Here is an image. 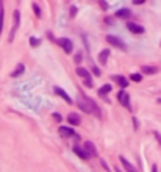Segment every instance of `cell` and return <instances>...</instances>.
I'll return each mask as SVG.
<instances>
[{"mask_svg": "<svg viewBox=\"0 0 161 172\" xmlns=\"http://www.w3.org/2000/svg\"><path fill=\"white\" fill-rule=\"evenodd\" d=\"M19 25H20V13H19V9H14V13H13V27H11L9 38H8L9 42H13V39H14V35L19 28Z\"/></svg>", "mask_w": 161, "mask_h": 172, "instance_id": "cell-1", "label": "cell"}, {"mask_svg": "<svg viewBox=\"0 0 161 172\" xmlns=\"http://www.w3.org/2000/svg\"><path fill=\"white\" fill-rule=\"evenodd\" d=\"M106 42L108 44H111V46H114L116 49H120V50H127V46H125V42L120 39L119 36H114V35H108L106 36Z\"/></svg>", "mask_w": 161, "mask_h": 172, "instance_id": "cell-2", "label": "cell"}, {"mask_svg": "<svg viewBox=\"0 0 161 172\" xmlns=\"http://www.w3.org/2000/svg\"><path fill=\"white\" fill-rule=\"evenodd\" d=\"M57 44H58L61 49H64L66 53H72L74 44H72V41H71L69 38H60V39H57Z\"/></svg>", "mask_w": 161, "mask_h": 172, "instance_id": "cell-3", "label": "cell"}, {"mask_svg": "<svg viewBox=\"0 0 161 172\" xmlns=\"http://www.w3.org/2000/svg\"><path fill=\"white\" fill-rule=\"evenodd\" d=\"M125 25H127V30H128L130 33H133V35H142V33L145 31L144 27H141L139 24H135V22H127Z\"/></svg>", "mask_w": 161, "mask_h": 172, "instance_id": "cell-4", "label": "cell"}, {"mask_svg": "<svg viewBox=\"0 0 161 172\" xmlns=\"http://www.w3.org/2000/svg\"><path fill=\"white\" fill-rule=\"evenodd\" d=\"M117 99H119L120 105H124V107H125L127 110H131V107H130V96L127 94V92H125L124 89H122V91H119Z\"/></svg>", "mask_w": 161, "mask_h": 172, "instance_id": "cell-5", "label": "cell"}, {"mask_svg": "<svg viewBox=\"0 0 161 172\" xmlns=\"http://www.w3.org/2000/svg\"><path fill=\"white\" fill-rule=\"evenodd\" d=\"M53 91H55V94H57V96H60L61 99H64V100H66V103H69V105H72V103H74V102H72V99H71V96H69L64 89H61L60 86H55V88H53Z\"/></svg>", "mask_w": 161, "mask_h": 172, "instance_id": "cell-6", "label": "cell"}, {"mask_svg": "<svg viewBox=\"0 0 161 172\" xmlns=\"http://www.w3.org/2000/svg\"><path fill=\"white\" fill-rule=\"evenodd\" d=\"M58 133H60L61 136H64V138H74V136H78V135H75V130L71 128V127H60V128H58Z\"/></svg>", "mask_w": 161, "mask_h": 172, "instance_id": "cell-7", "label": "cell"}, {"mask_svg": "<svg viewBox=\"0 0 161 172\" xmlns=\"http://www.w3.org/2000/svg\"><path fill=\"white\" fill-rule=\"evenodd\" d=\"M74 153H75L77 156H80L82 160H88V158L91 156V155L88 153V150H86L85 147H80V145H74Z\"/></svg>", "mask_w": 161, "mask_h": 172, "instance_id": "cell-8", "label": "cell"}, {"mask_svg": "<svg viewBox=\"0 0 161 172\" xmlns=\"http://www.w3.org/2000/svg\"><path fill=\"white\" fill-rule=\"evenodd\" d=\"M111 80H113L114 83H117L122 89H125V88L128 86V80H127L125 77H122V75H113V77H111Z\"/></svg>", "mask_w": 161, "mask_h": 172, "instance_id": "cell-9", "label": "cell"}, {"mask_svg": "<svg viewBox=\"0 0 161 172\" xmlns=\"http://www.w3.org/2000/svg\"><path fill=\"white\" fill-rule=\"evenodd\" d=\"M77 107L82 110V111H85V113H92L89 103H88V100H86L85 97H83V100H82V99H77Z\"/></svg>", "mask_w": 161, "mask_h": 172, "instance_id": "cell-10", "label": "cell"}, {"mask_svg": "<svg viewBox=\"0 0 161 172\" xmlns=\"http://www.w3.org/2000/svg\"><path fill=\"white\" fill-rule=\"evenodd\" d=\"M114 16H116L117 19H128V17L131 16V11H130L128 8H120V9H117V11L114 13Z\"/></svg>", "mask_w": 161, "mask_h": 172, "instance_id": "cell-11", "label": "cell"}, {"mask_svg": "<svg viewBox=\"0 0 161 172\" xmlns=\"http://www.w3.org/2000/svg\"><path fill=\"white\" fill-rule=\"evenodd\" d=\"M83 97H85V96H83ZM85 99L88 100V103H89V107H91L92 113H94V114H96L97 117H102V113H100V108L97 107V103H96V102H94L92 99H89V97H85Z\"/></svg>", "mask_w": 161, "mask_h": 172, "instance_id": "cell-12", "label": "cell"}, {"mask_svg": "<svg viewBox=\"0 0 161 172\" xmlns=\"http://www.w3.org/2000/svg\"><path fill=\"white\" fill-rule=\"evenodd\" d=\"M83 147L88 150V153H89L91 156H97V155H99V152H97V149H96V145H94L91 141H86Z\"/></svg>", "mask_w": 161, "mask_h": 172, "instance_id": "cell-13", "label": "cell"}, {"mask_svg": "<svg viewBox=\"0 0 161 172\" xmlns=\"http://www.w3.org/2000/svg\"><path fill=\"white\" fill-rule=\"evenodd\" d=\"M24 72H25V66H24L22 63H19V64L16 66V69L13 71V72H11L9 75H11L13 78H17V77H20V75H22Z\"/></svg>", "mask_w": 161, "mask_h": 172, "instance_id": "cell-14", "label": "cell"}, {"mask_svg": "<svg viewBox=\"0 0 161 172\" xmlns=\"http://www.w3.org/2000/svg\"><path fill=\"white\" fill-rule=\"evenodd\" d=\"M80 122H82V119H80V116H78L77 113H71V114L68 116V124H71V125H78Z\"/></svg>", "mask_w": 161, "mask_h": 172, "instance_id": "cell-15", "label": "cell"}, {"mask_svg": "<svg viewBox=\"0 0 161 172\" xmlns=\"http://www.w3.org/2000/svg\"><path fill=\"white\" fill-rule=\"evenodd\" d=\"M3 25H5V8H3V0H0V35L3 31Z\"/></svg>", "mask_w": 161, "mask_h": 172, "instance_id": "cell-16", "label": "cell"}, {"mask_svg": "<svg viewBox=\"0 0 161 172\" xmlns=\"http://www.w3.org/2000/svg\"><path fill=\"white\" fill-rule=\"evenodd\" d=\"M108 57H110V50L108 49H103L100 53H99V63L103 66V64H106V61H108Z\"/></svg>", "mask_w": 161, "mask_h": 172, "instance_id": "cell-17", "label": "cell"}, {"mask_svg": "<svg viewBox=\"0 0 161 172\" xmlns=\"http://www.w3.org/2000/svg\"><path fill=\"white\" fill-rule=\"evenodd\" d=\"M158 72V68L155 66H142L141 68V74H147V75H153Z\"/></svg>", "mask_w": 161, "mask_h": 172, "instance_id": "cell-18", "label": "cell"}, {"mask_svg": "<svg viewBox=\"0 0 161 172\" xmlns=\"http://www.w3.org/2000/svg\"><path fill=\"white\" fill-rule=\"evenodd\" d=\"M75 74H77L78 77H82L83 80H88V78H91V74H89V71H88V69H85V68H77Z\"/></svg>", "mask_w": 161, "mask_h": 172, "instance_id": "cell-19", "label": "cell"}, {"mask_svg": "<svg viewBox=\"0 0 161 172\" xmlns=\"http://www.w3.org/2000/svg\"><path fill=\"white\" fill-rule=\"evenodd\" d=\"M119 160H120V163H122V166H124L127 170H131V172H133V170H136V167L133 166V164H130V163L127 161V158H125V156H119Z\"/></svg>", "mask_w": 161, "mask_h": 172, "instance_id": "cell-20", "label": "cell"}, {"mask_svg": "<svg viewBox=\"0 0 161 172\" xmlns=\"http://www.w3.org/2000/svg\"><path fill=\"white\" fill-rule=\"evenodd\" d=\"M111 91V85H103L100 89H99V96L100 97H106V94Z\"/></svg>", "mask_w": 161, "mask_h": 172, "instance_id": "cell-21", "label": "cell"}, {"mask_svg": "<svg viewBox=\"0 0 161 172\" xmlns=\"http://www.w3.org/2000/svg\"><path fill=\"white\" fill-rule=\"evenodd\" d=\"M39 44H41V41H39L38 38H35V36L30 38V46H31V47H38Z\"/></svg>", "mask_w": 161, "mask_h": 172, "instance_id": "cell-22", "label": "cell"}, {"mask_svg": "<svg viewBox=\"0 0 161 172\" xmlns=\"http://www.w3.org/2000/svg\"><path fill=\"white\" fill-rule=\"evenodd\" d=\"M130 78H131V80H133V82H136V83H139V82L142 80V75H141V74H131V77H130Z\"/></svg>", "mask_w": 161, "mask_h": 172, "instance_id": "cell-23", "label": "cell"}, {"mask_svg": "<svg viewBox=\"0 0 161 172\" xmlns=\"http://www.w3.org/2000/svg\"><path fill=\"white\" fill-rule=\"evenodd\" d=\"M33 11H35V14L38 16V17H41L42 16V13H41V8H39L36 3H33Z\"/></svg>", "mask_w": 161, "mask_h": 172, "instance_id": "cell-24", "label": "cell"}, {"mask_svg": "<svg viewBox=\"0 0 161 172\" xmlns=\"http://www.w3.org/2000/svg\"><path fill=\"white\" fill-rule=\"evenodd\" d=\"M99 3H100V6L103 8V11H106V9H108V8H110V6H108V3H106V2H105V0H99Z\"/></svg>", "mask_w": 161, "mask_h": 172, "instance_id": "cell-25", "label": "cell"}, {"mask_svg": "<svg viewBox=\"0 0 161 172\" xmlns=\"http://www.w3.org/2000/svg\"><path fill=\"white\" fill-rule=\"evenodd\" d=\"M105 24H106V25H113V24H114V17H110V16L105 17Z\"/></svg>", "mask_w": 161, "mask_h": 172, "instance_id": "cell-26", "label": "cell"}, {"mask_svg": "<svg viewBox=\"0 0 161 172\" xmlns=\"http://www.w3.org/2000/svg\"><path fill=\"white\" fill-rule=\"evenodd\" d=\"M92 74L96 75V77H99V75H100V69L97 68V66H92Z\"/></svg>", "mask_w": 161, "mask_h": 172, "instance_id": "cell-27", "label": "cell"}, {"mask_svg": "<svg viewBox=\"0 0 161 172\" xmlns=\"http://www.w3.org/2000/svg\"><path fill=\"white\" fill-rule=\"evenodd\" d=\"M82 57H83V55H82V53H80V52H78V53H77V55L74 57L75 63H82Z\"/></svg>", "mask_w": 161, "mask_h": 172, "instance_id": "cell-28", "label": "cell"}, {"mask_svg": "<svg viewBox=\"0 0 161 172\" xmlns=\"http://www.w3.org/2000/svg\"><path fill=\"white\" fill-rule=\"evenodd\" d=\"M53 119H55L57 122H61V121H63V117H61L58 113H53Z\"/></svg>", "mask_w": 161, "mask_h": 172, "instance_id": "cell-29", "label": "cell"}, {"mask_svg": "<svg viewBox=\"0 0 161 172\" xmlns=\"http://www.w3.org/2000/svg\"><path fill=\"white\" fill-rule=\"evenodd\" d=\"M85 86H88V88H92V80H91V78L85 80Z\"/></svg>", "mask_w": 161, "mask_h": 172, "instance_id": "cell-30", "label": "cell"}, {"mask_svg": "<svg viewBox=\"0 0 161 172\" xmlns=\"http://www.w3.org/2000/svg\"><path fill=\"white\" fill-rule=\"evenodd\" d=\"M77 11H78V9H77V6H72V8H71V16H72V17L77 14Z\"/></svg>", "mask_w": 161, "mask_h": 172, "instance_id": "cell-31", "label": "cell"}, {"mask_svg": "<svg viewBox=\"0 0 161 172\" xmlns=\"http://www.w3.org/2000/svg\"><path fill=\"white\" fill-rule=\"evenodd\" d=\"M145 0H133V5H142Z\"/></svg>", "mask_w": 161, "mask_h": 172, "instance_id": "cell-32", "label": "cell"}, {"mask_svg": "<svg viewBox=\"0 0 161 172\" xmlns=\"http://www.w3.org/2000/svg\"><path fill=\"white\" fill-rule=\"evenodd\" d=\"M133 124H135V130H138V119L133 117Z\"/></svg>", "mask_w": 161, "mask_h": 172, "instance_id": "cell-33", "label": "cell"}, {"mask_svg": "<svg viewBox=\"0 0 161 172\" xmlns=\"http://www.w3.org/2000/svg\"><path fill=\"white\" fill-rule=\"evenodd\" d=\"M102 166H103V167H105V169H106V170H108V169H110V167H108V164H106V163H105V161H103V160H102Z\"/></svg>", "mask_w": 161, "mask_h": 172, "instance_id": "cell-34", "label": "cell"}, {"mask_svg": "<svg viewBox=\"0 0 161 172\" xmlns=\"http://www.w3.org/2000/svg\"><path fill=\"white\" fill-rule=\"evenodd\" d=\"M158 102H159V103H161V99H158Z\"/></svg>", "mask_w": 161, "mask_h": 172, "instance_id": "cell-35", "label": "cell"}]
</instances>
